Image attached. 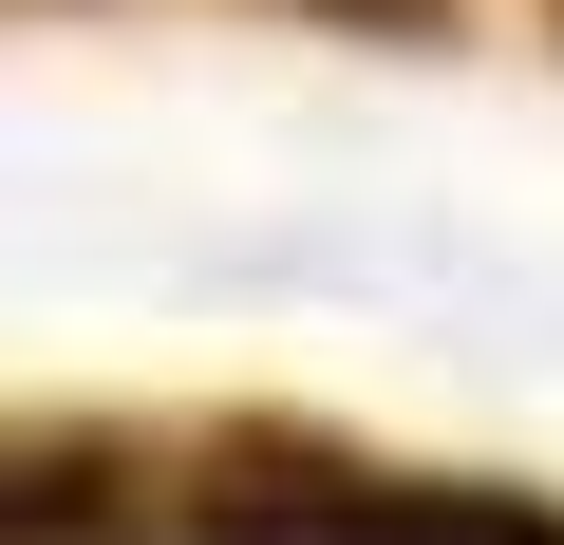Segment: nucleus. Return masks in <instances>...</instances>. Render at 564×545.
<instances>
[{
	"label": "nucleus",
	"mask_w": 564,
	"mask_h": 545,
	"mask_svg": "<svg viewBox=\"0 0 564 545\" xmlns=\"http://www.w3.org/2000/svg\"><path fill=\"white\" fill-rule=\"evenodd\" d=\"M545 20H564V0H545Z\"/></svg>",
	"instance_id": "3"
},
{
	"label": "nucleus",
	"mask_w": 564,
	"mask_h": 545,
	"mask_svg": "<svg viewBox=\"0 0 564 545\" xmlns=\"http://www.w3.org/2000/svg\"><path fill=\"white\" fill-rule=\"evenodd\" d=\"M302 20H358V39H433L452 0H302Z\"/></svg>",
	"instance_id": "2"
},
{
	"label": "nucleus",
	"mask_w": 564,
	"mask_h": 545,
	"mask_svg": "<svg viewBox=\"0 0 564 545\" xmlns=\"http://www.w3.org/2000/svg\"><path fill=\"white\" fill-rule=\"evenodd\" d=\"M151 489H170V526H188V545H564V508H527V489H470V470H377V451L282 433V414L188 433Z\"/></svg>",
	"instance_id": "1"
}]
</instances>
